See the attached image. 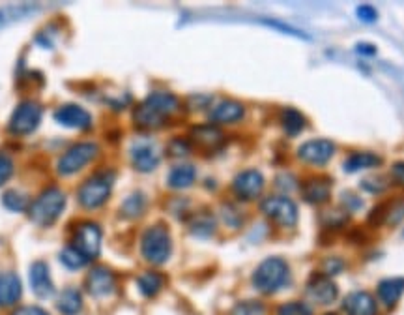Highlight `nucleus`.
<instances>
[{
    "label": "nucleus",
    "mask_w": 404,
    "mask_h": 315,
    "mask_svg": "<svg viewBox=\"0 0 404 315\" xmlns=\"http://www.w3.org/2000/svg\"><path fill=\"white\" fill-rule=\"evenodd\" d=\"M99 149L96 143H77L74 147H69V149L62 154V158L58 160V173L62 177H67V175H75L77 171H81L83 167L88 165L90 161L98 156Z\"/></svg>",
    "instance_id": "7"
},
{
    "label": "nucleus",
    "mask_w": 404,
    "mask_h": 315,
    "mask_svg": "<svg viewBox=\"0 0 404 315\" xmlns=\"http://www.w3.org/2000/svg\"><path fill=\"white\" fill-rule=\"evenodd\" d=\"M115 175L112 173H96L90 179L85 180L79 188V203L85 209H98L109 199L110 190H112Z\"/></svg>",
    "instance_id": "5"
},
{
    "label": "nucleus",
    "mask_w": 404,
    "mask_h": 315,
    "mask_svg": "<svg viewBox=\"0 0 404 315\" xmlns=\"http://www.w3.org/2000/svg\"><path fill=\"white\" fill-rule=\"evenodd\" d=\"M330 315H331V314H330Z\"/></svg>",
    "instance_id": "44"
},
{
    "label": "nucleus",
    "mask_w": 404,
    "mask_h": 315,
    "mask_svg": "<svg viewBox=\"0 0 404 315\" xmlns=\"http://www.w3.org/2000/svg\"><path fill=\"white\" fill-rule=\"evenodd\" d=\"M55 120L62 126H66V128H75V130H86L92 124V118H90L88 111L77 104L62 105L60 109L55 111Z\"/></svg>",
    "instance_id": "15"
},
{
    "label": "nucleus",
    "mask_w": 404,
    "mask_h": 315,
    "mask_svg": "<svg viewBox=\"0 0 404 315\" xmlns=\"http://www.w3.org/2000/svg\"><path fill=\"white\" fill-rule=\"evenodd\" d=\"M233 315H266V306L260 300H244L234 306Z\"/></svg>",
    "instance_id": "33"
},
{
    "label": "nucleus",
    "mask_w": 404,
    "mask_h": 315,
    "mask_svg": "<svg viewBox=\"0 0 404 315\" xmlns=\"http://www.w3.org/2000/svg\"><path fill=\"white\" fill-rule=\"evenodd\" d=\"M404 293V278H387L378 284V298L386 304V308H393Z\"/></svg>",
    "instance_id": "23"
},
{
    "label": "nucleus",
    "mask_w": 404,
    "mask_h": 315,
    "mask_svg": "<svg viewBox=\"0 0 404 315\" xmlns=\"http://www.w3.org/2000/svg\"><path fill=\"white\" fill-rule=\"evenodd\" d=\"M344 268L343 261L341 259H326L324 261V270H326V276H335L337 272H341Z\"/></svg>",
    "instance_id": "39"
},
{
    "label": "nucleus",
    "mask_w": 404,
    "mask_h": 315,
    "mask_svg": "<svg viewBox=\"0 0 404 315\" xmlns=\"http://www.w3.org/2000/svg\"><path fill=\"white\" fill-rule=\"evenodd\" d=\"M382 163V158L371 152H354L350 154L344 161V171L348 173H355V171H362V169H371V167H378Z\"/></svg>",
    "instance_id": "26"
},
{
    "label": "nucleus",
    "mask_w": 404,
    "mask_h": 315,
    "mask_svg": "<svg viewBox=\"0 0 404 315\" xmlns=\"http://www.w3.org/2000/svg\"><path fill=\"white\" fill-rule=\"evenodd\" d=\"M23 295V284L17 274L13 272H2L0 274V308L12 306Z\"/></svg>",
    "instance_id": "19"
},
{
    "label": "nucleus",
    "mask_w": 404,
    "mask_h": 315,
    "mask_svg": "<svg viewBox=\"0 0 404 315\" xmlns=\"http://www.w3.org/2000/svg\"><path fill=\"white\" fill-rule=\"evenodd\" d=\"M144 209H146V197L141 192H135L124 201L120 212H122V216L133 220V218L141 216Z\"/></svg>",
    "instance_id": "29"
},
{
    "label": "nucleus",
    "mask_w": 404,
    "mask_h": 315,
    "mask_svg": "<svg viewBox=\"0 0 404 315\" xmlns=\"http://www.w3.org/2000/svg\"><path fill=\"white\" fill-rule=\"evenodd\" d=\"M137 285L144 297H155L163 287V276L160 272H144L141 278L137 280Z\"/></svg>",
    "instance_id": "28"
},
{
    "label": "nucleus",
    "mask_w": 404,
    "mask_h": 315,
    "mask_svg": "<svg viewBox=\"0 0 404 315\" xmlns=\"http://www.w3.org/2000/svg\"><path fill=\"white\" fill-rule=\"evenodd\" d=\"M142 257L152 265H163L171 257L172 241L169 229L163 223H155L144 231L141 241Z\"/></svg>",
    "instance_id": "3"
},
{
    "label": "nucleus",
    "mask_w": 404,
    "mask_h": 315,
    "mask_svg": "<svg viewBox=\"0 0 404 315\" xmlns=\"http://www.w3.org/2000/svg\"><path fill=\"white\" fill-rule=\"evenodd\" d=\"M160 152L158 147L150 141H139L131 147V163L137 171L141 173H150L155 167L160 165Z\"/></svg>",
    "instance_id": "13"
},
{
    "label": "nucleus",
    "mask_w": 404,
    "mask_h": 315,
    "mask_svg": "<svg viewBox=\"0 0 404 315\" xmlns=\"http://www.w3.org/2000/svg\"><path fill=\"white\" fill-rule=\"evenodd\" d=\"M277 315H312L309 306H305L303 302H288L283 304Z\"/></svg>",
    "instance_id": "35"
},
{
    "label": "nucleus",
    "mask_w": 404,
    "mask_h": 315,
    "mask_svg": "<svg viewBox=\"0 0 404 315\" xmlns=\"http://www.w3.org/2000/svg\"><path fill=\"white\" fill-rule=\"evenodd\" d=\"M392 180L397 186L404 188V161H397V163L392 167Z\"/></svg>",
    "instance_id": "40"
},
{
    "label": "nucleus",
    "mask_w": 404,
    "mask_h": 315,
    "mask_svg": "<svg viewBox=\"0 0 404 315\" xmlns=\"http://www.w3.org/2000/svg\"><path fill=\"white\" fill-rule=\"evenodd\" d=\"M191 139L195 145H199L201 149L206 150H215L219 149L223 141H225V136L219 128L215 126H195L191 130Z\"/></svg>",
    "instance_id": "22"
},
{
    "label": "nucleus",
    "mask_w": 404,
    "mask_h": 315,
    "mask_svg": "<svg viewBox=\"0 0 404 315\" xmlns=\"http://www.w3.org/2000/svg\"><path fill=\"white\" fill-rule=\"evenodd\" d=\"M60 261H62V265L66 266V268H69V270H79V268H83V266L86 265L85 257H83L81 254H77L71 246L66 248V250L62 252Z\"/></svg>",
    "instance_id": "34"
},
{
    "label": "nucleus",
    "mask_w": 404,
    "mask_h": 315,
    "mask_svg": "<svg viewBox=\"0 0 404 315\" xmlns=\"http://www.w3.org/2000/svg\"><path fill=\"white\" fill-rule=\"evenodd\" d=\"M31 287L40 298H49L55 293V285L51 282L49 266L43 261H37L31 266Z\"/></svg>",
    "instance_id": "18"
},
{
    "label": "nucleus",
    "mask_w": 404,
    "mask_h": 315,
    "mask_svg": "<svg viewBox=\"0 0 404 315\" xmlns=\"http://www.w3.org/2000/svg\"><path fill=\"white\" fill-rule=\"evenodd\" d=\"M337 293H339V289L330 276H320L319 274L307 284V295L317 304H331L337 298Z\"/></svg>",
    "instance_id": "17"
},
{
    "label": "nucleus",
    "mask_w": 404,
    "mask_h": 315,
    "mask_svg": "<svg viewBox=\"0 0 404 315\" xmlns=\"http://www.w3.org/2000/svg\"><path fill=\"white\" fill-rule=\"evenodd\" d=\"M66 209V195L58 188H47L34 203L28 207L31 220L42 227H49L60 218Z\"/></svg>",
    "instance_id": "2"
},
{
    "label": "nucleus",
    "mask_w": 404,
    "mask_h": 315,
    "mask_svg": "<svg viewBox=\"0 0 404 315\" xmlns=\"http://www.w3.org/2000/svg\"><path fill=\"white\" fill-rule=\"evenodd\" d=\"M369 225L380 227V225H398L404 220V199H393L387 203L376 204L369 214Z\"/></svg>",
    "instance_id": "12"
},
{
    "label": "nucleus",
    "mask_w": 404,
    "mask_h": 315,
    "mask_svg": "<svg viewBox=\"0 0 404 315\" xmlns=\"http://www.w3.org/2000/svg\"><path fill=\"white\" fill-rule=\"evenodd\" d=\"M71 248L86 261L96 259L101 252V227L94 222L79 223L74 231Z\"/></svg>",
    "instance_id": "6"
},
{
    "label": "nucleus",
    "mask_w": 404,
    "mask_h": 315,
    "mask_svg": "<svg viewBox=\"0 0 404 315\" xmlns=\"http://www.w3.org/2000/svg\"><path fill=\"white\" fill-rule=\"evenodd\" d=\"M13 175V163L8 156L0 154V186L6 184Z\"/></svg>",
    "instance_id": "37"
},
{
    "label": "nucleus",
    "mask_w": 404,
    "mask_h": 315,
    "mask_svg": "<svg viewBox=\"0 0 404 315\" xmlns=\"http://www.w3.org/2000/svg\"><path fill=\"white\" fill-rule=\"evenodd\" d=\"M264 190V177L257 169L242 171L233 180V192L242 201H253L257 199Z\"/></svg>",
    "instance_id": "11"
},
{
    "label": "nucleus",
    "mask_w": 404,
    "mask_h": 315,
    "mask_svg": "<svg viewBox=\"0 0 404 315\" xmlns=\"http://www.w3.org/2000/svg\"><path fill=\"white\" fill-rule=\"evenodd\" d=\"M191 150L190 143L185 141V139H172L171 145H169V154L176 156V158H182Z\"/></svg>",
    "instance_id": "36"
},
{
    "label": "nucleus",
    "mask_w": 404,
    "mask_h": 315,
    "mask_svg": "<svg viewBox=\"0 0 404 315\" xmlns=\"http://www.w3.org/2000/svg\"><path fill=\"white\" fill-rule=\"evenodd\" d=\"M215 229V222L214 218L210 216V214H204L202 212L201 216H196L191 223V231L195 233L196 236H210L214 233Z\"/></svg>",
    "instance_id": "32"
},
{
    "label": "nucleus",
    "mask_w": 404,
    "mask_h": 315,
    "mask_svg": "<svg viewBox=\"0 0 404 315\" xmlns=\"http://www.w3.org/2000/svg\"><path fill=\"white\" fill-rule=\"evenodd\" d=\"M2 203L12 212H23L28 207V197H26L25 193L17 192V190H10V192L2 195Z\"/></svg>",
    "instance_id": "31"
},
{
    "label": "nucleus",
    "mask_w": 404,
    "mask_h": 315,
    "mask_svg": "<svg viewBox=\"0 0 404 315\" xmlns=\"http://www.w3.org/2000/svg\"><path fill=\"white\" fill-rule=\"evenodd\" d=\"M281 124H283V130L285 134L290 137L300 136L303 128H305V117L301 115L298 109H292V107H288L285 111L281 113Z\"/></svg>",
    "instance_id": "27"
},
{
    "label": "nucleus",
    "mask_w": 404,
    "mask_h": 315,
    "mask_svg": "<svg viewBox=\"0 0 404 315\" xmlns=\"http://www.w3.org/2000/svg\"><path fill=\"white\" fill-rule=\"evenodd\" d=\"M56 308L62 315H77L83 309V297L74 287H67L56 298Z\"/></svg>",
    "instance_id": "24"
},
{
    "label": "nucleus",
    "mask_w": 404,
    "mask_h": 315,
    "mask_svg": "<svg viewBox=\"0 0 404 315\" xmlns=\"http://www.w3.org/2000/svg\"><path fill=\"white\" fill-rule=\"evenodd\" d=\"M335 154V145L328 139H311L298 149V158L309 165H326Z\"/></svg>",
    "instance_id": "10"
},
{
    "label": "nucleus",
    "mask_w": 404,
    "mask_h": 315,
    "mask_svg": "<svg viewBox=\"0 0 404 315\" xmlns=\"http://www.w3.org/2000/svg\"><path fill=\"white\" fill-rule=\"evenodd\" d=\"M355 51H357V53H362L363 56L376 55V47H374V45H369V44H357L355 45Z\"/></svg>",
    "instance_id": "42"
},
{
    "label": "nucleus",
    "mask_w": 404,
    "mask_h": 315,
    "mask_svg": "<svg viewBox=\"0 0 404 315\" xmlns=\"http://www.w3.org/2000/svg\"><path fill=\"white\" fill-rule=\"evenodd\" d=\"M178 109V98L174 94L158 90L152 92L133 113V122L141 130H158L167 118Z\"/></svg>",
    "instance_id": "1"
},
{
    "label": "nucleus",
    "mask_w": 404,
    "mask_h": 315,
    "mask_svg": "<svg viewBox=\"0 0 404 315\" xmlns=\"http://www.w3.org/2000/svg\"><path fill=\"white\" fill-rule=\"evenodd\" d=\"M245 115V107L236 99H223L219 105H215L210 113V120L221 124H230L242 120Z\"/></svg>",
    "instance_id": "21"
},
{
    "label": "nucleus",
    "mask_w": 404,
    "mask_h": 315,
    "mask_svg": "<svg viewBox=\"0 0 404 315\" xmlns=\"http://www.w3.org/2000/svg\"><path fill=\"white\" fill-rule=\"evenodd\" d=\"M343 201L344 203H352L350 209H360V204H362V201L355 197V195H352V193H343Z\"/></svg>",
    "instance_id": "43"
},
{
    "label": "nucleus",
    "mask_w": 404,
    "mask_h": 315,
    "mask_svg": "<svg viewBox=\"0 0 404 315\" xmlns=\"http://www.w3.org/2000/svg\"><path fill=\"white\" fill-rule=\"evenodd\" d=\"M288 284V265L281 257H268L253 274V285L260 293L271 295Z\"/></svg>",
    "instance_id": "4"
},
{
    "label": "nucleus",
    "mask_w": 404,
    "mask_h": 315,
    "mask_svg": "<svg viewBox=\"0 0 404 315\" xmlns=\"http://www.w3.org/2000/svg\"><path fill=\"white\" fill-rule=\"evenodd\" d=\"M42 115V105L36 102H23L15 107L10 124H8V130L12 131L13 136H28L40 126Z\"/></svg>",
    "instance_id": "8"
},
{
    "label": "nucleus",
    "mask_w": 404,
    "mask_h": 315,
    "mask_svg": "<svg viewBox=\"0 0 404 315\" xmlns=\"http://www.w3.org/2000/svg\"><path fill=\"white\" fill-rule=\"evenodd\" d=\"M264 214L281 227H294L298 223V207L285 195H271L260 204Z\"/></svg>",
    "instance_id": "9"
},
{
    "label": "nucleus",
    "mask_w": 404,
    "mask_h": 315,
    "mask_svg": "<svg viewBox=\"0 0 404 315\" xmlns=\"http://www.w3.org/2000/svg\"><path fill=\"white\" fill-rule=\"evenodd\" d=\"M333 180L330 177H311L301 184V199L309 204H324L331 197Z\"/></svg>",
    "instance_id": "14"
},
{
    "label": "nucleus",
    "mask_w": 404,
    "mask_h": 315,
    "mask_svg": "<svg viewBox=\"0 0 404 315\" xmlns=\"http://www.w3.org/2000/svg\"><path fill=\"white\" fill-rule=\"evenodd\" d=\"M12 315H49L45 309L37 308V306H23V308H17Z\"/></svg>",
    "instance_id": "41"
},
{
    "label": "nucleus",
    "mask_w": 404,
    "mask_h": 315,
    "mask_svg": "<svg viewBox=\"0 0 404 315\" xmlns=\"http://www.w3.org/2000/svg\"><path fill=\"white\" fill-rule=\"evenodd\" d=\"M115 274L107 266H96L90 270L88 278H86V291L92 297H105L115 289Z\"/></svg>",
    "instance_id": "16"
},
{
    "label": "nucleus",
    "mask_w": 404,
    "mask_h": 315,
    "mask_svg": "<svg viewBox=\"0 0 404 315\" xmlns=\"http://www.w3.org/2000/svg\"><path fill=\"white\" fill-rule=\"evenodd\" d=\"M195 167L191 163H180V165L172 167L171 175H169V186L172 190H184L195 182Z\"/></svg>",
    "instance_id": "25"
},
{
    "label": "nucleus",
    "mask_w": 404,
    "mask_h": 315,
    "mask_svg": "<svg viewBox=\"0 0 404 315\" xmlns=\"http://www.w3.org/2000/svg\"><path fill=\"white\" fill-rule=\"evenodd\" d=\"M343 309L348 315H376V300L369 293H350L348 297L343 300Z\"/></svg>",
    "instance_id": "20"
},
{
    "label": "nucleus",
    "mask_w": 404,
    "mask_h": 315,
    "mask_svg": "<svg viewBox=\"0 0 404 315\" xmlns=\"http://www.w3.org/2000/svg\"><path fill=\"white\" fill-rule=\"evenodd\" d=\"M357 17L362 19L363 23H374V21L378 19V12H376L373 6L363 4V6L357 8Z\"/></svg>",
    "instance_id": "38"
},
{
    "label": "nucleus",
    "mask_w": 404,
    "mask_h": 315,
    "mask_svg": "<svg viewBox=\"0 0 404 315\" xmlns=\"http://www.w3.org/2000/svg\"><path fill=\"white\" fill-rule=\"evenodd\" d=\"M32 4H19V6H10V8H0V29L2 26L10 25L13 21H19V19L26 17L34 12Z\"/></svg>",
    "instance_id": "30"
}]
</instances>
